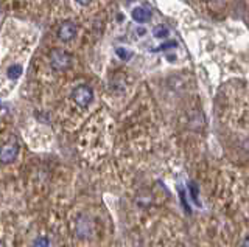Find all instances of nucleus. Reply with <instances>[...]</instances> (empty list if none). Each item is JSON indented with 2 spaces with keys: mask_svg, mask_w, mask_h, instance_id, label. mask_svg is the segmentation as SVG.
<instances>
[{
  "mask_svg": "<svg viewBox=\"0 0 249 247\" xmlns=\"http://www.w3.org/2000/svg\"><path fill=\"white\" fill-rule=\"evenodd\" d=\"M20 151V145L16 138H11V140L5 142L2 146H0V165H10L18 159Z\"/></svg>",
  "mask_w": 249,
  "mask_h": 247,
  "instance_id": "nucleus-1",
  "label": "nucleus"
},
{
  "mask_svg": "<svg viewBox=\"0 0 249 247\" xmlns=\"http://www.w3.org/2000/svg\"><path fill=\"white\" fill-rule=\"evenodd\" d=\"M72 99L75 101V104L81 109H86L89 107L90 103L93 101V90L88 84H80L72 90Z\"/></svg>",
  "mask_w": 249,
  "mask_h": 247,
  "instance_id": "nucleus-2",
  "label": "nucleus"
},
{
  "mask_svg": "<svg viewBox=\"0 0 249 247\" xmlns=\"http://www.w3.org/2000/svg\"><path fill=\"white\" fill-rule=\"evenodd\" d=\"M50 64L54 70L58 72H62V70H67L72 64V56H70V53H67L66 50H53L52 55H50Z\"/></svg>",
  "mask_w": 249,
  "mask_h": 247,
  "instance_id": "nucleus-3",
  "label": "nucleus"
},
{
  "mask_svg": "<svg viewBox=\"0 0 249 247\" xmlns=\"http://www.w3.org/2000/svg\"><path fill=\"white\" fill-rule=\"evenodd\" d=\"M76 34V25L73 22H64V24H61V27L58 28V37L62 41V42H69L72 41Z\"/></svg>",
  "mask_w": 249,
  "mask_h": 247,
  "instance_id": "nucleus-4",
  "label": "nucleus"
},
{
  "mask_svg": "<svg viewBox=\"0 0 249 247\" xmlns=\"http://www.w3.org/2000/svg\"><path fill=\"white\" fill-rule=\"evenodd\" d=\"M131 17L132 20H136L137 24H145V22L151 19V11L145 8V6H136V8L131 11Z\"/></svg>",
  "mask_w": 249,
  "mask_h": 247,
  "instance_id": "nucleus-5",
  "label": "nucleus"
},
{
  "mask_svg": "<svg viewBox=\"0 0 249 247\" xmlns=\"http://www.w3.org/2000/svg\"><path fill=\"white\" fill-rule=\"evenodd\" d=\"M151 33H153V36L156 37V39H165V37L170 34V30L165 25H158V27L153 28Z\"/></svg>",
  "mask_w": 249,
  "mask_h": 247,
  "instance_id": "nucleus-6",
  "label": "nucleus"
},
{
  "mask_svg": "<svg viewBox=\"0 0 249 247\" xmlns=\"http://www.w3.org/2000/svg\"><path fill=\"white\" fill-rule=\"evenodd\" d=\"M22 72H23L22 66H20V64H14V66H11V67H8L6 76H8L10 80H18L19 76L22 75Z\"/></svg>",
  "mask_w": 249,
  "mask_h": 247,
  "instance_id": "nucleus-7",
  "label": "nucleus"
},
{
  "mask_svg": "<svg viewBox=\"0 0 249 247\" xmlns=\"http://www.w3.org/2000/svg\"><path fill=\"white\" fill-rule=\"evenodd\" d=\"M115 55L119 56L122 61H129L132 58V51L128 50V49H124V47H117L115 49Z\"/></svg>",
  "mask_w": 249,
  "mask_h": 247,
  "instance_id": "nucleus-8",
  "label": "nucleus"
},
{
  "mask_svg": "<svg viewBox=\"0 0 249 247\" xmlns=\"http://www.w3.org/2000/svg\"><path fill=\"white\" fill-rule=\"evenodd\" d=\"M190 196H192V202L193 204H196L198 207H201V202H199V196H198V187H196V183H193L190 182Z\"/></svg>",
  "mask_w": 249,
  "mask_h": 247,
  "instance_id": "nucleus-9",
  "label": "nucleus"
},
{
  "mask_svg": "<svg viewBox=\"0 0 249 247\" xmlns=\"http://www.w3.org/2000/svg\"><path fill=\"white\" fill-rule=\"evenodd\" d=\"M49 246H50V241H49V238H45V236H39L33 241V247H49Z\"/></svg>",
  "mask_w": 249,
  "mask_h": 247,
  "instance_id": "nucleus-10",
  "label": "nucleus"
},
{
  "mask_svg": "<svg viewBox=\"0 0 249 247\" xmlns=\"http://www.w3.org/2000/svg\"><path fill=\"white\" fill-rule=\"evenodd\" d=\"M178 45L176 41H167V42H163L162 45H159L158 49H154L153 51H163V50H168V49H175Z\"/></svg>",
  "mask_w": 249,
  "mask_h": 247,
  "instance_id": "nucleus-11",
  "label": "nucleus"
},
{
  "mask_svg": "<svg viewBox=\"0 0 249 247\" xmlns=\"http://www.w3.org/2000/svg\"><path fill=\"white\" fill-rule=\"evenodd\" d=\"M75 2L78 3V5H83V6H88L90 2H92V0H75Z\"/></svg>",
  "mask_w": 249,
  "mask_h": 247,
  "instance_id": "nucleus-12",
  "label": "nucleus"
},
{
  "mask_svg": "<svg viewBox=\"0 0 249 247\" xmlns=\"http://www.w3.org/2000/svg\"><path fill=\"white\" fill-rule=\"evenodd\" d=\"M243 247H249V236L245 239V241H243Z\"/></svg>",
  "mask_w": 249,
  "mask_h": 247,
  "instance_id": "nucleus-13",
  "label": "nucleus"
},
{
  "mask_svg": "<svg viewBox=\"0 0 249 247\" xmlns=\"http://www.w3.org/2000/svg\"><path fill=\"white\" fill-rule=\"evenodd\" d=\"M137 33H139V34H145L146 32H145V30H143V28H139V30H137Z\"/></svg>",
  "mask_w": 249,
  "mask_h": 247,
  "instance_id": "nucleus-14",
  "label": "nucleus"
},
{
  "mask_svg": "<svg viewBox=\"0 0 249 247\" xmlns=\"http://www.w3.org/2000/svg\"><path fill=\"white\" fill-rule=\"evenodd\" d=\"M0 247H6V244L3 241H0Z\"/></svg>",
  "mask_w": 249,
  "mask_h": 247,
  "instance_id": "nucleus-15",
  "label": "nucleus"
},
{
  "mask_svg": "<svg viewBox=\"0 0 249 247\" xmlns=\"http://www.w3.org/2000/svg\"><path fill=\"white\" fill-rule=\"evenodd\" d=\"M212 2H223V0H212Z\"/></svg>",
  "mask_w": 249,
  "mask_h": 247,
  "instance_id": "nucleus-16",
  "label": "nucleus"
}]
</instances>
